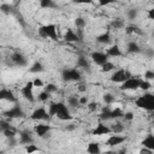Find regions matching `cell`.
<instances>
[{
  "mask_svg": "<svg viewBox=\"0 0 154 154\" xmlns=\"http://www.w3.org/2000/svg\"><path fill=\"white\" fill-rule=\"evenodd\" d=\"M125 31L126 34H138V35H142V30H140L138 26L136 25H129L125 28Z\"/></svg>",
  "mask_w": 154,
  "mask_h": 154,
  "instance_id": "32",
  "label": "cell"
},
{
  "mask_svg": "<svg viewBox=\"0 0 154 154\" xmlns=\"http://www.w3.org/2000/svg\"><path fill=\"white\" fill-rule=\"evenodd\" d=\"M24 111H23V108L17 103V102H14V105L12 106V107H10L5 113H4V116L6 117V118H10V119H14V118H23L24 117Z\"/></svg>",
  "mask_w": 154,
  "mask_h": 154,
  "instance_id": "7",
  "label": "cell"
},
{
  "mask_svg": "<svg viewBox=\"0 0 154 154\" xmlns=\"http://www.w3.org/2000/svg\"><path fill=\"white\" fill-rule=\"evenodd\" d=\"M19 143L20 144H29V143H34V138L31 136V132L29 131H22L19 134Z\"/></svg>",
  "mask_w": 154,
  "mask_h": 154,
  "instance_id": "19",
  "label": "cell"
},
{
  "mask_svg": "<svg viewBox=\"0 0 154 154\" xmlns=\"http://www.w3.org/2000/svg\"><path fill=\"white\" fill-rule=\"evenodd\" d=\"M49 96H51V94H48L47 91L42 90V91L38 94V96H37V100H38V101H41V102H46V101L49 99Z\"/></svg>",
  "mask_w": 154,
  "mask_h": 154,
  "instance_id": "38",
  "label": "cell"
},
{
  "mask_svg": "<svg viewBox=\"0 0 154 154\" xmlns=\"http://www.w3.org/2000/svg\"><path fill=\"white\" fill-rule=\"evenodd\" d=\"M51 130H52V126L48 124H37L34 126V132L38 137H45L47 134H49Z\"/></svg>",
  "mask_w": 154,
  "mask_h": 154,
  "instance_id": "15",
  "label": "cell"
},
{
  "mask_svg": "<svg viewBox=\"0 0 154 154\" xmlns=\"http://www.w3.org/2000/svg\"><path fill=\"white\" fill-rule=\"evenodd\" d=\"M0 101H7V102H17V97L14 96L13 91L8 88H1L0 89Z\"/></svg>",
  "mask_w": 154,
  "mask_h": 154,
  "instance_id": "13",
  "label": "cell"
},
{
  "mask_svg": "<svg viewBox=\"0 0 154 154\" xmlns=\"http://www.w3.org/2000/svg\"><path fill=\"white\" fill-rule=\"evenodd\" d=\"M38 34L40 36L45 37V38H51L53 41H58L59 35H58V30H57V25L55 24H45L42 26L38 28Z\"/></svg>",
  "mask_w": 154,
  "mask_h": 154,
  "instance_id": "3",
  "label": "cell"
},
{
  "mask_svg": "<svg viewBox=\"0 0 154 154\" xmlns=\"http://www.w3.org/2000/svg\"><path fill=\"white\" fill-rule=\"evenodd\" d=\"M141 78L135 77V76H130L128 79H125L123 83H120L119 89L122 91H135L137 89H140V84H141Z\"/></svg>",
  "mask_w": 154,
  "mask_h": 154,
  "instance_id": "4",
  "label": "cell"
},
{
  "mask_svg": "<svg viewBox=\"0 0 154 154\" xmlns=\"http://www.w3.org/2000/svg\"><path fill=\"white\" fill-rule=\"evenodd\" d=\"M43 70H45L43 65H42L41 63L36 61V63H34V64L31 65V67L29 69V72H31V73H37V72H42Z\"/></svg>",
  "mask_w": 154,
  "mask_h": 154,
  "instance_id": "28",
  "label": "cell"
},
{
  "mask_svg": "<svg viewBox=\"0 0 154 154\" xmlns=\"http://www.w3.org/2000/svg\"><path fill=\"white\" fill-rule=\"evenodd\" d=\"M122 118H124V120H128V122H131L134 118H135V114L132 113V112H124L123 113V117Z\"/></svg>",
  "mask_w": 154,
  "mask_h": 154,
  "instance_id": "43",
  "label": "cell"
},
{
  "mask_svg": "<svg viewBox=\"0 0 154 154\" xmlns=\"http://www.w3.org/2000/svg\"><path fill=\"white\" fill-rule=\"evenodd\" d=\"M96 41H97L100 45H106V46H108V45L112 42V36H111V34H109L108 31H106V32L100 34V35L96 37Z\"/></svg>",
  "mask_w": 154,
  "mask_h": 154,
  "instance_id": "20",
  "label": "cell"
},
{
  "mask_svg": "<svg viewBox=\"0 0 154 154\" xmlns=\"http://www.w3.org/2000/svg\"><path fill=\"white\" fill-rule=\"evenodd\" d=\"M49 117H57L59 120L69 122L72 119V114L70 112V107L64 102H55L48 106Z\"/></svg>",
  "mask_w": 154,
  "mask_h": 154,
  "instance_id": "1",
  "label": "cell"
},
{
  "mask_svg": "<svg viewBox=\"0 0 154 154\" xmlns=\"http://www.w3.org/2000/svg\"><path fill=\"white\" fill-rule=\"evenodd\" d=\"M76 67H77V69H89L90 65H89L88 59H87L85 57H83V55L78 57V58H77V66H76Z\"/></svg>",
  "mask_w": 154,
  "mask_h": 154,
  "instance_id": "24",
  "label": "cell"
},
{
  "mask_svg": "<svg viewBox=\"0 0 154 154\" xmlns=\"http://www.w3.org/2000/svg\"><path fill=\"white\" fill-rule=\"evenodd\" d=\"M31 82H32L34 88H43V85H45V82H43L40 77H36V78H35V79H32Z\"/></svg>",
  "mask_w": 154,
  "mask_h": 154,
  "instance_id": "39",
  "label": "cell"
},
{
  "mask_svg": "<svg viewBox=\"0 0 154 154\" xmlns=\"http://www.w3.org/2000/svg\"><path fill=\"white\" fill-rule=\"evenodd\" d=\"M123 125L120 124V123H117V124H114V126H111V130H112V132H114V134H120L122 131H123Z\"/></svg>",
  "mask_w": 154,
  "mask_h": 154,
  "instance_id": "41",
  "label": "cell"
},
{
  "mask_svg": "<svg viewBox=\"0 0 154 154\" xmlns=\"http://www.w3.org/2000/svg\"><path fill=\"white\" fill-rule=\"evenodd\" d=\"M105 53L107 54V57L109 58H118V57H122L123 55V51H122V48L118 46V45H112V46H109L108 48H106V51H105Z\"/></svg>",
  "mask_w": 154,
  "mask_h": 154,
  "instance_id": "17",
  "label": "cell"
},
{
  "mask_svg": "<svg viewBox=\"0 0 154 154\" xmlns=\"http://www.w3.org/2000/svg\"><path fill=\"white\" fill-rule=\"evenodd\" d=\"M142 52H143V53H144L149 59H150V58H153V55H154V52H153V49H152V48H147V49H144V51H142Z\"/></svg>",
  "mask_w": 154,
  "mask_h": 154,
  "instance_id": "49",
  "label": "cell"
},
{
  "mask_svg": "<svg viewBox=\"0 0 154 154\" xmlns=\"http://www.w3.org/2000/svg\"><path fill=\"white\" fill-rule=\"evenodd\" d=\"M90 59L91 61L97 65V66H101L102 64H105L107 60H109V58L107 57V54L105 52H100V51H95L90 54Z\"/></svg>",
  "mask_w": 154,
  "mask_h": 154,
  "instance_id": "11",
  "label": "cell"
},
{
  "mask_svg": "<svg viewBox=\"0 0 154 154\" xmlns=\"http://www.w3.org/2000/svg\"><path fill=\"white\" fill-rule=\"evenodd\" d=\"M72 2L77 5H93L94 0H72Z\"/></svg>",
  "mask_w": 154,
  "mask_h": 154,
  "instance_id": "42",
  "label": "cell"
},
{
  "mask_svg": "<svg viewBox=\"0 0 154 154\" xmlns=\"http://www.w3.org/2000/svg\"><path fill=\"white\" fill-rule=\"evenodd\" d=\"M137 16H138V10L137 8H130L126 12V17H128L129 20H135L137 18Z\"/></svg>",
  "mask_w": 154,
  "mask_h": 154,
  "instance_id": "31",
  "label": "cell"
},
{
  "mask_svg": "<svg viewBox=\"0 0 154 154\" xmlns=\"http://www.w3.org/2000/svg\"><path fill=\"white\" fill-rule=\"evenodd\" d=\"M130 76H132L128 70L125 69H114L113 70V73L109 77V81L113 82V83H117V84H120L123 83L125 79H128Z\"/></svg>",
  "mask_w": 154,
  "mask_h": 154,
  "instance_id": "6",
  "label": "cell"
},
{
  "mask_svg": "<svg viewBox=\"0 0 154 154\" xmlns=\"http://www.w3.org/2000/svg\"><path fill=\"white\" fill-rule=\"evenodd\" d=\"M102 99H103V102H105L107 106L113 105L114 101H116V96H114L113 94H111V93H106V94H103Z\"/></svg>",
  "mask_w": 154,
  "mask_h": 154,
  "instance_id": "29",
  "label": "cell"
},
{
  "mask_svg": "<svg viewBox=\"0 0 154 154\" xmlns=\"http://www.w3.org/2000/svg\"><path fill=\"white\" fill-rule=\"evenodd\" d=\"M87 152L89 154H99L101 153V147L97 142H90L87 146Z\"/></svg>",
  "mask_w": 154,
  "mask_h": 154,
  "instance_id": "22",
  "label": "cell"
},
{
  "mask_svg": "<svg viewBox=\"0 0 154 154\" xmlns=\"http://www.w3.org/2000/svg\"><path fill=\"white\" fill-rule=\"evenodd\" d=\"M78 100H79V106H84V105H87L89 102L88 96H79Z\"/></svg>",
  "mask_w": 154,
  "mask_h": 154,
  "instance_id": "47",
  "label": "cell"
},
{
  "mask_svg": "<svg viewBox=\"0 0 154 154\" xmlns=\"http://www.w3.org/2000/svg\"><path fill=\"white\" fill-rule=\"evenodd\" d=\"M97 2H99V6H107L116 2V0H97Z\"/></svg>",
  "mask_w": 154,
  "mask_h": 154,
  "instance_id": "46",
  "label": "cell"
},
{
  "mask_svg": "<svg viewBox=\"0 0 154 154\" xmlns=\"http://www.w3.org/2000/svg\"><path fill=\"white\" fill-rule=\"evenodd\" d=\"M2 134H4V136L7 137V138H13V137L17 135V130L11 125V126L6 128L5 130H2Z\"/></svg>",
  "mask_w": 154,
  "mask_h": 154,
  "instance_id": "27",
  "label": "cell"
},
{
  "mask_svg": "<svg viewBox=\"0 0 154 154\" xmlns=\"http://www.w3.org/2000/svg\"><path fill=\"white\" fill-rule=\"evenodd\" d=\"M147 14H148V19H154V8L147 10Z\"/></svg>",
  "mask_w": 154,
  "mask_h": 154,
  "instance_id": "50",
  "label": "cell"
},
{
  "mask_svg": "<svg viewBox=\"0 0 154 154\" xmlns=\"http://www.w3.org/2000/svg\"><path fill=\"white\" fill-rule=\"evenodd\" d=\"M11 60H12V63H13L16 66L23 67V66H26V65H28V59L25 58V55H23V54L19 53V52L13 53V54L11 55Z\"/></svg>",
  "mask_w": 154,
  "mask_h": 154,
  "instance_id": "14",
  "label": "cell"
},
{
  "mask_svg": "<svg viewBox=\"0 0 154 154\" xmlns=\"http://www.w3.org/2000/svg\"><path fill=\"white\" fill-rule=\"evenodd\" d=\"M41 149L37 147V146H35L34 143H29V144H25V152L26 153H29V154H31V153H35V152H40Z\"/></svg>",
  "mask_w": 154,
  "mask_h": 154,
  "instance_id": "36",
  "label": "cell"
},
{
  "mask_svg": "<svg viewBox=\"0 0 154 154\" xmlns=\"http://www.w3.org/2000/svg\"><path fill=\"white\" fill-rule=\"evenodd\" d=\"M111 25H112V28H113V29H122V28H124L125 23H124V20H122V19L117 18V19H113V20H112Z\"/></svg>",
  "mask_w": 154,
  "mask_h": 154,
  "instance_id": "35",
  "label": "cell"
},
{
  "mask_svg": "<svg viewBox=\"0 0 154 154\" xmlns=\"http://www.w3.org/2000/svg\"><path fill=\"white\" fill-rule=\"evenodd\" d=\"M85 106H87V108H88L89 111H95V109L97 108L99 103H97V102H95V101H91V102L89 101V102H88V103H87Z\"/></svg>",
  "mask_w": 154,
  "mask_h": 154,
  "instance_id": "44",
  "label": "cell"
},
{
  "mask_svg": "<svg viewBox=\"0 0 154 154\" xmlns=\"http://www.w3.org/2000/svg\"><path fill=\"white\" fill-rule=\"evenodd\" d=\"M49 118L51 117L48 114V111L45 107H37L30 114V119L31 120H35V122H42V120H47Z\"/></svg>",
  "mask_w": 154,
  "mask_h": 154,
  "instance_id": "8",
  "label": "cell"
},
{
  "mask_svg": "<svg viewBox=\"0 0 154 154\" xmlns=\"http://www.w3.org/2000/svg\"><path fill=\"white\" fill-rule=\"evenodd\" d=\"M0 11H1L2 13L8 14V13L12 11V6H11L10 4H2V5L0 6Z\"/></svg>",
  "mask_w": 154,
  "mask_h": 154,
  "instance_id": "40",
  "label": "cell"
},
{
  "mask_svg": "<svg viewBox=\"0 0 154 154\" xmlns=\"http://www.w3.org/2000/svg\"><path fill=\"white\" fill-rule=\"evenodd\" d=\"M75 25H76V28H77L78 30H82V29L87 25V22H85L84 18H82V17H77V18L75 19Z\"/></svg>",
  "mask_w": 154,
  "mask_h": 154,
  "instance_id": "33",
  "label": "cell"
},
{
  "mask_svg": "<svg viewBox=\"0 0 154 154\" xmlns=\"http://www.w3.org/2000/svg\"><path fill=\"white\" fill-rule=\"evenodd\" d=\"M40 6L46 10H52L58 7V4L54 0H40Z\"/></svg>",
  "mask_w": 154,
  "mask_h": 154,
  "instance_id": "23",
  "label": "cell"
},
{
  "mask_svg": "<svg viewBox=\"0 0 154 154\" xmlns=\"http://www.w3.org/2000/svg\"><path fill=\"white\" fill-rule=\"evenodd\" d=\"M64 40L66 42H70V43H75V42H78L81 38H79V35L71 28L66 29L65 34H64Z\"/></svg>",
  "mask_w": 154,
  "mask_h": 154,
  "instance_id": "16",
  "label": "cell"
},
{
  "mask_svg": "<svg viewBox=\"0 0 154 154\" xmlns=\"http://www.w3.org/2000/svg\"><path fill=\"white\" fill-rule=\"evenodd\" d=\"M152 88V83L147 79H142L141 81V84H140V89L141 90H144V91H148L149 89Z\"/></svg>",
  "mask_w": 154,
  "mask_h": 154,
  "instance_id": "37",
  "label": "cell"
},
{
  "mask_svg": "<svg viewBox=\"0 0 154 154\" xmlns=\"http://www.w3.org/2000/svg\"><path fill=\"white\" fill-rule=\"evenodd\" d=\"M78 97L79 96H77V95H70L69 97H67V106L69 107H71V108H76V107H78L79 106V100H78Z\"/></svg>",
  "mask_w": 154,
  "mask_h": 154,
  "instance_id": "25",
  "label": "cell"
},
{
  "mask_svg": "<svg viewBox=\"0 0 154 154\" xmlns=\"http://www.w3.org/2000/svg\"><path fill=\"white\" fill-rule=\"evenodd\" d=\"M61 78L65 82H79L82 79V75L77 67L65 69L61 72Z\"/></svg>",
  "mask_w": 154,
  "mask_h": 154,
  "instance_id": "5",
  "label": "cell"
},
{
  "mask_svg": "<svg viewBox=\"0 0 154 154\" xmlns=\"http://www.w3.org/2000/svg\"><path fill=\"white\" fill-rule=\"evenodd\" d=\"M78 90H79V91H85V90H87V87L83 85V84H81V85L78 87Z\"/></svg>",
  "mask_w": 154,
  "mask_h": 154,
  "instance_id": "52",
  "label": "cell"
},
{
  "mask_svg": "<svg viewBox=\"0 0 154 154\" xmlns=\"http://www.w3.org/2000/svg\"><path fill=\"white\" fill-rule=\"evenodd\" d=\"M141 144L148 149H152L154 150V135L153 134H148L142 141H141Z\"/></svg>",
  "mask_w": 154,
  "mask_h": 154,
  "instance_id": "21",
  "label": "cell"
},
{
  "mask_svg": "<svg viewBox=\"0 0 154 154\" xmlns=\"http://www.w3.org/2000/svg\"><path fill=\"white\" fill-rule=\"evenodd\" d=\"M135 105L138 108H142L144 111L152 112L154 109V95L150 93L144 91L143 95H140L135 99Z\"/></svg>",
  "mask_w": 154,
  "mask_h": 154,
  "instance_id": "2",
  "label": "cell"
},
{
  "mask_svg": "<svg viewBox=\"0 0 154 154\" xmlns=\"http://www.w3.org/2000/svg\"><path fill=\"white\" fill-rule=\"evenodd\" d=\"M8 126H11V124H10L7 120H1V122H0V130H1V131L5 130V129L8 128Z\"/></svg>",
  "mask_w": 154,
  "mask_h": 154,
  "instance_id": "48",
  "label": "cell"
},
{
  "mask_svg": "<svg viewBox=\"0 0 154 154\" xmlns=\"http://www.w3.org/2000/svg\"><path fill=\"white\" fill-rule=\"evenodd\" d=\"M123 111L120 108H114V109H111V119H118V118H122L123 117Z\"/></svg>",
  "mask_w": 154,
  "mask_h": 154,
  "instance_id": "34",
  "label": "cell"
},
{
  "mask_svg": "<svg viewBox=\"0 0 154 154\" xmlns=\"http://www.w3.org/2000/svg\"><path fill=\"white\" fill-rule=\"evenodd\" d=\"M153 152H154V150L148 149V148H146V147H143V148L140 150V153H141V154H143V153H147V154H153Z\"/></svg>",
  "mask_w": 154,
  "mask_h": 154,
  "instance_id": "51",
  "label": "cell"
},
{
  "mask_svg": "<svg viewBox=\"0 0 154 154\" xmlns=\"http://www.w3.org/2000/svg\"><path fill=\"white\" fill-rule=\"evenodd\" d=\"M20 94H22V96H23L25 100H28V101H30V102H34V101H35V96H34V85H32V82H31V81H29V82L25 83V85L20 89Z\"/></svg>",
  "mask_w": 154,
  "mask_h": 154,
  "instance_id": "9",
  "label": "cell"
},
{
  "mask_svg": "<svg viewBox=\"0 0 154 154\" xmlns=\"http://www.w3.org/2000/svg\"><path fill=\"white\" fill-rule=\"evenodd\" d=\"M101 71L103 72V73H107V72H111V71H113L114 69H117V66L112 63V61H109V60H107L105 64H102L101 66Z\"/></svg>",
  "mask_w": 154,
  "mask_h": 154,
  "instance_id": "26",
  "label": "cell"
},
{
  "mask_svg": "<svg viewBox=\"0 0 154 154\" xmlns=\"http://www.w3.org/2000/svg\"><path fill=\"white\" fill-rule=\"evenodd\" d=\"M144 79H147V81H150V79H153L154 78V71H152V70H147L146 72H144Z\"/></svg>",
  "mask_w": 154,
  "mask_h": 154,
  "instance_id": "45",
  "label": "cell"
},
{
  "mask_svg": "<svg viewBox=\"0 0 154 154\" xmlns=\"http://www.w3.org/2000/svg\"><path fill=\"white\" fill-rule=\"evenodd\" d=\"M143 49L140 47V45L137 43V42H135V41H130V42H128V45H126V52L129 53V54H138V53H141Z\"/></svg>",
  "mask_w": 154,
  "mask_h": 154,
  "instance_id": "18",
  "label": "cell"
},
{
  "mask_svg": "<svg viewBox=\"0 0 154 154\" xmlns=\"http://www.w3.org/2000/svg\"><path fill=\"white\" fill-rule=\"evenodd\" d=\"M125 141H126V136H123V135L112 132V134L108 135V137H107V140H106V143H107V146H109V147H116V146L123 144Z\"/></svg>",
  "mask_w": 154,
  "mask_h": 154,
  "instance_id": "10",
  "label": "cell"
},
{
  "mask_svg": "<svg viewBox=\"0 0 154 154\" xmlns=\"http://www.w3.org/2000/svg\"><path fill=\"white\" fill-rule=\"evenodd\" d=\"M94 136H105V135H109L112 134V130H111V126L106 125L103 122H100L96 124V126L94 128L93 132H91Z\"/></svg>",
  "mask_w": 154,
  "mask_h": 154,
  "instance_id": "12",
  "label": "cell"
},
{
  "mask_svg": "<svg viewBox=\"0 0 154 154\" xmlns=\"http://www.w3.org/2000/svg\"><path fill=\"white\" fill-rule=\"evenodd\" d=\"M43 90L47 91L48 94H53V93L58 91V85L54 84V83H47V84L43 85Z\"/></svg>",
  "mask_w": 154,
  "mask_h": 154,
  "instance_id": "30",
  "label": "cell"
}]
</instances>
